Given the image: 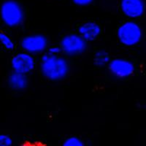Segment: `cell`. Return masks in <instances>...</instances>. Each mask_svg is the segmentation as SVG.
Here are the masks:
<instances>
[{"mask_svg":"<svg viewBox=\"0 0 146 146\" xmlns=\"http://www.w3.org/2000/svg\"><path fill=\"white\" fill-rule=\"evenodd\" d=\"M48 39L42 34H30L23 36L20 46L23 51L32 56L43 54L48 48Z\"/></svg>","mask_w":146,"mask_h":146,"instance_id":"5","label":"cell"},{"mask_svg":"<svg viewBox=\"0 0 146 146\" xmlns=\"http://www.w3.org/2000/svg\"><path fill=\"white\" fill-rule=\"evenodd\" d=\"M62 53L68 57L80 56L86 51L88 43L78 33H70L64 35L58 45Z\"/></svg>","mask_w":146,"mask_h":146,"instance_id":"4","label":"cell"},{"mask_svg":"<svg viewBox=\"0 0 146 146\" xmlns=\"http://www.w3.org/2000/svg\"><path fill=\"white\" fill-rule=\"evenodd\" d=\"M46 52L53 56H59L61 55V53H62V49L59 45H51V46L48 47Z\"/></svg>","mask_w":146,"mask_h":146,"instance_id":"16","label":"cell"},{"mask_svg":"<svg viewBox=\"0 0 146 146\" xmlns=\"http://www.w3.org/2000/svg\"><path fill=\"white\" fill-rule=\"evenodd\" d=\"M116 36L120 44L127 48L137 46L143 38V30L139 23L128 20L118 27Z\"/></svg>","mask_w":146,"mask_h":146,"instance_id":"3","label":"cell"},{"mask_svg":"<svg viewBox=\"0 0 146 146\" xmlns=\"http://www.w3.org/2000/svg\"><path fill=\"white\" fill-rule=\"evenodd\" d=\"M0 44L5 50L11 51L15 48V43L11 36L7 33L0 32Z\"/></svg>","mask_w":146,"mask_h":146,"instance_id":"12","label":"cell"},{"mask_svg":"<svg viewBox=\"0 0 146 146\" xmlns=\"http://www.w3.org/2000/svg\"><path fill=\"white\" fill-rule=\"evenodd\" d=\"M110 53L104 49H100L96 51L94 54L93 64L95 66L102 68L108 66L110 61Z\"/></svg>","mask_w":146,"mask_h":146,"instance_id":"11","label":"cell"},{"mask_svg":"<svg viewBox=\"0 0 146 146\" xmlns=\"http://www.w3.org/2000/svg\"><path fill=\"white\" fill-rule=\"evenodd\" d=\"M13 140L7 134H0V146H13Z\"/></svg>","mask_w":146,"mask_h":146,"instance_id":"14","label":"cell"},{"mask_svg":"<svg viewBox=\"0 0 146 146\" xmlns=\"http://www.w3.org/2000/svg\"><path fill=\"white\" fill-rule=\"evenodd\" d=\"M40 71L41 75L48 80L62 81L70 73V62L63 56H53L45 52L40 58Z\"/></svg>","mask_w":146,"mask_h":146,"instance_id":"1","label":"cell"},{"mask_svg":"<svg viewBox=\"0 0 146 146\" xmlns=\"http://www.w3.org/2000/svg\"><path fill=\"white\" fill-rule=\"evenodd\" d=\"M25 18V10L18 0H5L0 5V18L6 27H21L24 23Z\"/></svg>","mask_w":146,"mask_h":146,"instance_id":"2","label":"cell"},{"mask_svg":"<svg viewBox=\"0 0 146 146\" xmlns=\"http://www.w3.org/2000/svg\"><path fill=\"white\" fill-rule=\"evenodd\" d=\"M119 8L124 16L135 21L144 15L145 2V0H120Z\"/></svg>","mask_w":146,"mask_h":146,"instance_id":"8","label":"cell"},{"mask_svg":"<svg viewBox=\"0 0 146 146\" xmlns=\"http://www.w3.org/2000/svg\"><path fill=\"white\" fill-rule=\"evenodd\" d=\"M7 83L9 88L16 92H21L27 89L29 86L28 75H23L12 71L8 75Z\"/></svg>","mask_w":146,"mask_h":146,"instance_id":"10","label":"cell"},{"mask_svg":"<svg viewBox=\"0 0 146 146\" xmlns=\"http://www.w3.org/2000/svg\"><path fill=\"white\" fill-rule=\"evenodd\" d=\"M10 65L13 72L28 75L36 68V59L34 56L22 50L12 57Z\"/></svg>","mask_w":146,"mask_h":146,"instance_id":"7","label":"cell"},{"mask_svg":"<svg viewBox=\"0 0 146 146\" xmlns=\"http://www.w3.org/2000/svg\"><path fill=\"white\" fill-rule=\"evenodd\" d=\"M110 74L118 80H125L132 76L136 67L131 60L124 58H111L107 66Z\"/></svg>","mask_w":146,"mask_h":146,"instance_id":"6","label":"cell"},{"mask_svg":"<svg viewBox=\"0 0 146 146\" xmlns=\"http://www.w3.org/2000/svg\"><path fill=\"white\" fill-rule=\"evenodd\" d=\"M70 1L73 5L80 7H88L95 2V0H70Z\"/></svg>","mask_w":146,"mask_h":146,"instance_id":"15","label":"cell"},{"mask_svg":"<svg viewBox=\"0 0 146 146\" xmlns=\"http://www.w3.org/2000/svg\"><path fill=\"white\" fill-rule=\"evenodd\" d=\"M20 146H39V145L36 144H33V143H24V144L21 145Z\"/></svg>","mask_w":146,"mask_h":146,"instance_id":"17","label":"cell"},{"mask_svg":"<svg viewBox=\"0 0 146 146\" xmlns=\"http://www.w3.org/2000/svg\"><path fill=\"white\" fill-rule=\"evenodd\" d=\"M61 146H86V144L79 137L70 136L64 140Z\"/></svg>","mask_w":146,"mask_h":146,"instance_id":"13","label":"cell"},{"mask_svg":"<svg viewBox=\"0 0 146 146\" xmlns=\"http://www.w3.org/2000/svg\"><path fill=\"white\" fill-rule=\"evenodd\" d=\"M102 31L101 26L93 21L84 22L78 28V34L87 43L97 40L101 35Z\"/></svg>","mask_w":146,"mask_h":146,"instance_id":"9","label":"cell"}]
</instances>
